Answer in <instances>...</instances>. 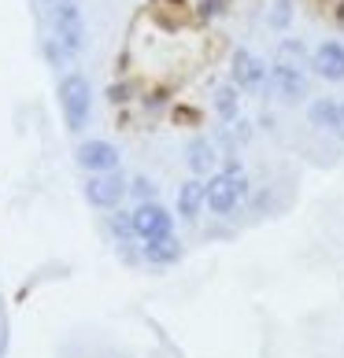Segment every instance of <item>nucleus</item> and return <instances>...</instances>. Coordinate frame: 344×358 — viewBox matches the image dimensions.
Listing matches in <instances>:
<instances>
[{
    "instance_id": "19",
    "label": "nucleus",
    "mask_w": 344,
    "mask_h": 358,
    "mask_svg": "<svg viewBox=\"0 0 344 358\" xmlns=\"http://www.w3.org/2000/svg\"><path fill=\"white\" fill-rule=\"evenodd\" d=\"M337 134L344 137V103H340V126H337Z\"/></svg>"
},
{
    "instance_id": "18",
    "label": "nucleus",
    "mask_w": 344,
    "mask_h": 358,
    "mask_svg": "<svg viewBox=\"0 0 344 358\" xmlns=\"http://www.w3.org/2000/svg\"><path fill=\"white\" fill-rule=\"evenodd\" d=\"M289 15H293V11H289V0H277V11L270 15V22H274V26H285Z\"/></svg>"
},
{
    "instance_id": "11",
    "label": "nucleus",
    "mask_w": 344,
    "mask_h": 358,
    "mask_svg": "<svg viewBox=\"0 0 344 358\" xmlns=\"http://www.w3.org/2000/svg\"><path fill=\"white\" fill-rule=\"evenodd\" d=\"M215 144H211L207 137H196L189 144V166H193V174H207L211 166H215Z\"/></svg>"
},
{
    "instance_id": "1",
    "label": "nucleus",
    "mask_w": 344,
    "mask_h": 358,
    "mask_svg": "<svg viewBox=\"0 0 344 358\" xmlns=\"http://www.w3.org/2000/svg\"><path fill=\"white\" fill-rule=\"evenodd\" d=\"M245 192H248V178H245V170L230 163L222 174H215L207 181V207L215 210V215H230V210L245 200Z\"/></svg>"
},
{
    "instance_id": "9",
    "label": "nucleus",
    "mask_w": 344,
    "mask_h": 358,
    "mask_svg": "<svg viewBox=\"0 0 344 358\" xmlns=\"http://www.w3.org/2000/svg\"><path fill=\"white\" fill-rule=\"evenodd\" d=\"M207 203V185L204 181H185L181 189H178V215L181 218H196L200 215V207Z\"/></svg>"
},
{
    "instance_id": "20",
    "label": "nucleus",
    "mask_w": 344,
    "mask_h": 358,
    "mask_svg": "<svg viewBox=\"0 0 344 358\" xmlns=\"http://www.w3.org/2000/svg\"><path fill=\"white\" fill-rule=\"evenodd\" d=\"M174 4H181V0H174Z\"/></svg>"
},
{
    "instance_id": "5",
    "label": "nucleus",
    "mask_w": 344,
    "mask_h": 358,
    "mask_svg": "<svg viewBox=\"0 0 344 358\" xmlns=\"http://www.w3.org/2000/svg\"><path fill=\"white\" fill-rule=\"evenodd\" d=\"M311 67L319 78H326V82H340L344 78V45L340 41H322L311 56Z\"/></svg>"
},
{
    "instance_id": "7",
    "label": "nucleus",
    "mask_w": 344,
    "mask_h": 358,
    "mask_svg": "<svg viewBox=\"0 0 344 358\" xmlns=\"http://www.w3.org/2000/svg\"><path fill=\"white\" fill-rule=\"evenodd\" d=\"M78 163H82L85 170H115L118 166V148L108 141H85L82 148H78Z\"/></svg>"
},
{
    "instance_id": "12",
    "label": "nucleus",
    "mask_w": 344,
    "mask_h": 358,
    "mask_svg": "<svg viewBox=\"0 0 344 358\" xmlns=\"http://www.w3.org/2000/svg\"><path fill=\"white\" fill-rule=\"evenodd\" d=\"M181 255V244L174 236H160V241H149L144 244V259L149 262H174Z\"/></svg>"
},
{
    "instance_id": "16",
    "label": "nucleus",
    "mask_w": 344,
    "mask_h": 358,
    "mask_svg": "<svg viewBox=\"0 0 344 358\" xmlns=\"http://www.w3.org/2000/svg\"><path fill=\"white\" fill-rule=\"evenodd\" d=\"M111 229H115L118 241H126V236L134 233V215H115L111 218Z\"/></svg>"
},
{
    "instance_id": "13",
    "label": "nucleus",
    "mask_w": 344,
    "mask_h": 358,
    "mask_svg": "<svg viewBox=\"0 0 344 358\" xmlns=\"http://www.w3.org/2000/svg\"><path fill=\"white\" fill-rule=\"evenodd\" d=\"M311 122L322 129H337L340 126V103L333 100H315L311 103Z\"/></svg>"
},
{
    "instance_id": "17",
    "label": "nucleus",
    "mask_w": 344,
    "mask_h": 358,
    "mask_svg": "<svg viewBox=\"0 0 344 358\" xmlns=\"http://www.w3.org/2000/svg\"><path fill=\"white\" fill-rule=\"evenodd\" d=\"M134 196H137L141 203H152V196H156V185H152L149 178H137V181H134Z\"/></svg>"
},
{
    "instance_id": "4",
    "label": "nucleus",
    "mask_w": 344,
    "mask_h": 358,
    "mask_svg": "<svg viewBox=\"0 0 344 358\" xmlns=\"http://www.w3.org/2000/svg\"><path fill=\"white\" fill-rule=\"evenodd\" d=\"M170 210L167 207H160V203H141L137 210H134V233L141 236L144 244L149 241H160V236H170Z\"/></svg>"
},
{
    "instance_id": "6",
    "label": "nucleus",
    "mask_w": 344,
    "mask_h": 358,
    "mask_svg": "<svg viewBox=\"0 0 344 358\" xmlns=\"http://www.w3.org/2000/svg\"><path fill=\"white\" fill-rule=\"evenodd\" d=\"M126 196V181L118 174H100V178H89L85 185V200L97 203V207H115L118 200Z\"/></svg>"
},
{
    "instance_id": "14",
    "label": "nucleus",
    "mask_w": 344,
    "mask_h": 358,
    "mask_svg": "<svg viewBox=\"0 0 344 358\" xmlns=\"http://www.w3.org/2000/svg\"><path fill=\"white\" fill-rule=\"evenodd\" d=\"M274 67H285V71H303V45L300 41H282L277 45V59H274Z\"/></svg>"
},
{
    "instance_id": "2",
    "label": "nucleus",
    "mask_w": 344,
    "mask_h": 358,
    "mask_svg": "<svg viewBox=\"0 0 344 358\" xmlns=\"http://www.w3.org/2000/svg\"><path fill=\"white\" fill-rule=\"evenodd\" d=\"M60 108L67 118V129H82L89 122V82L82 74H67L60 82Z\"/></svg>"
},
{
    "instance_id": "10",
    "label": "nucleus",
    "mask_w": 344,
    "mask_h": 358,
    "mask_svg": "<svg viewBox=\"0 0 344 358\" xmlns=\"http://www.w3.org/2000/svg\"><path fill=\"white\" fill-rule=\"evenodd\" d=\"M274 89L282 92V100L296 103L308 96V82H303V71H285V67H274Z\"/></svg>"
},
{
    "instance_id": "8",
    "label": "nucleus",
    "mask_w": 344,
    "mask_h": 358,
    "mask_svg": "<svg viewBox=\"0 0 344 358\" xmlns=\"http://www.w3.org/2000/svg\"><path fill=\"white\" fill-rule=\"evenodd\" d=\"M233 82L241 85V89H259L263 85V78H267V67L252 56V52H245V48H237L233 52Z\"/></svg>"
},
{
    "instance_id": "15",
    "label": "nucleus",
    "mask_w": 344,
    "mask_h": 358,
    "mask_svg": "<svg viewBox=\"0 0 344 358\" xmlns=\"http://www.w3.org/2000/svg\"><path fill=\"white\" fill-rule=\"evenodd\" d=\"M215 108H219L222 118H233L237 115V92L233 89H219L215 92Z\"/></svg>"
},
{
    "instance_id": "3",
    "label": "nucleus",
    "mask_w": 344,
    "mask_h": 358,
    "mask_svg": "<svg viewBox=\"0 0 344 358\" xmlns=\"http://www.w3.org/2000/svg\"><path fill=\"white\" fill-rule=\"evenodd\" d=\"M56 41L63 52H78L85 45V22L74 0H60V8H56Z\"/></svg>"
}]
</instances>
